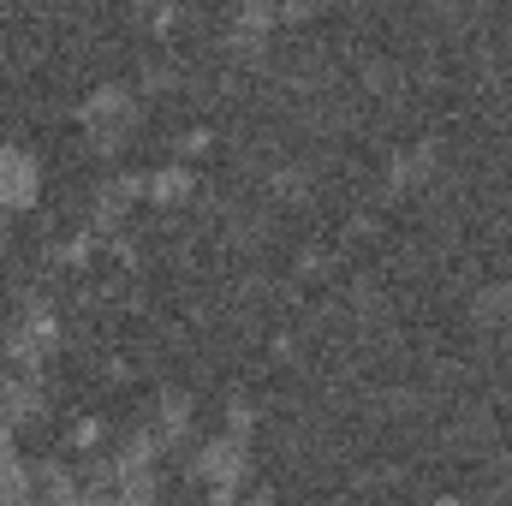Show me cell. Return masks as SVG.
<instances>
[{
  "label": "cell",
  "instance_id": "6da1fadb",
  "mask_svg": "<svg viewBox=\"0 0 512 506\" xmlns=\"http://www.w3.org/2000/svg\"><path fill=\"white\" fill-rule=\"evenodd\" d=\"M137 90L126 84H102V90H90V102L78 108V126L90 137V149L96 155H114V149H126L131 137H137Z\"/></svg>",
  "mask_w": 512,
  "mask_h": 506
},
{
  "label": "cell",
  "instance_id": "7a4b0ae2",
  "mask_svg": "<svg viewBox=\"0 0 512 506\" xmlns=\"http://www.w3.org/2000/svg\"><path fill=\"white\" fill-rule=\"evenodd\" d=\"M191 471H197V483H209V489H239V483L251 477V441H239V435H209V441L197 447Z\"/></svg>",
  "mask_w": 512,
  "mask_h": 506
},
{
  "label": "cell",
  "instance_id": "3957f363",
  "mask_svg": "<svg viewBox=\"0 0 512 506\" xmlns=\"http://www.w3.org/2000/svg\"><path fill=\"white\" fill-rule=\"evenodd\" d=\"M42 197V161L18 143H0V215H18Z\"/></svg>",
  "mask_w": 512,
  "mask_h": 506
},
{
  "label": "cell",
  "instance_id": "277c9868",
  "mask_svg": "<svg viewBox=\"0 0 512 506\" xmlns=\"http://www.w3.org/2000/svg\"><path fill=\"white\" fill-rule=\"evenodd\" d=\"M435 143H417L411 155H393V167H387V179H393V191H417L429 173H435Z\"/></svg>",
  "mask_w": 512,
  "mask_h": 506
},
{
  "label": "cell",
  "instance_id": "5b68a950",
  "mask_svg": "<svg viewBox=\"0 0 512 506\" xmlns=\"http://www.w3.org/2000/svg\"><path fill=\"white\" fill-rule=\"evenodd\" d=\"M191 191H197V179H191V167H179V161H167V167L149 173V197H155L161 209H179Z\"/></svg>",
  "mask_w": 512,
  "mask_h": 506
},
{
  "label": "cell",
  "instance_id": "8992f818",
  "mask_svg": "<svg viewBox=\"0 0 512 506\" xmlns=\"http://www.w3.org/2000/svg\"><path fill=\"white\" fill-rule=\"evenodd\" d=\"M471 316L483 328H512V286H483L477 304H471Z\"/></svg>",
  "mask_w": 512,
  "mask_h": 506
},
{
  "label": "cell",
  "instance_id": "52a82bcc",
  "mask_svg": "<svg viewBox=\"0 0 512 506\" xmlns=\"http://www.w3.org/2000/svg\"><path fill=\"white\" fill-rule=\"evenodd\" d=\"M161 501V471H120V506H155Z\"/></svg>",
  "mask_w": 512,
  "mask_h": 506
},
{
  "label": "cell",
  "instance_id": "ba28073f",
  "mask_svg": "<svg viewBox=\"0 0 512 506\" xmlns=\"http://www.w3.org/2000/svg\"><path fill=\"white\" fill-rule=\"evenodd\" d=\"M251 429H256V405L245 399V393H233V399H227V429H221V435H239V441H251Z\"/></svg>",
  "mask_w": 512,
  "mask_h": 506
},
{
  "label": "cell",
  "instance_id": "9c48e42d",
  "mask_svg": "<svg viewBox=\"0 0 512 506\" xmlns=\"http://www.w3.org/2000/svg\"><path fill=\"white\" fill-rule=\"evenodd\" d=\"M173 84H179V72H173V66H161V60H149V66H143V90H173Z\"/></svg>",
  "mask_w": 512,
  "mask_h": 506
},
{
  "label": "cell",
  "instance_id": "30bf717a",
  "mask_svg": "<svg viewBox=\"0 0 512 506\" xmlns=\"http://www.w3.org/2000/svg\"><path fill=\"white\" fill-rule=\"evenodd\" d=\"M102 429H108L102 417H84V423L72 429V441H78V447H96V441H102Z\"/></svg>",
  "mask_w": 512,
  "mask_h": 506
},
{
  "label": "cell",
  "instance_id": "8fae6325",
  "mask_svg": "<svg viewBox=\"0 0 512 506\" xmlns=\"http://www.w3.org/2000/svg\"><path fill=\"white\" fill-rule=\"evenodd\" d=\"M209 143H215V137H209V131H191V137H185V155H203V149H209Z\"/></svg>",
  "mask_w": 512,
  "mask_h": 506
},
{
  "label": "cell",
  "instance_id": "7c38bea8",
  "mask_svg": "<svg viewBox=\"0 0 512 506\" xmlns=\"http://www.w3.org/2000/svg\"><path fill=\"white\" fill-rule=\"evenodd\" d=\"M6 227H12V215H0V251H6Z\"/></svg>",
  "mask_w": 512,
  "mask_h": 506
},
{
  "label": "cell",
  "instance_id": "4fadbf2b",
  "mask_svg": "<svg viewBox=\"0 0 512 506\" xmlns=\"http://www.w3.org/2000/svg\"><path fill=\"white\" fill-rule=\"evenodd\" d=\"M435 506H459V501H435Z\"/></svg>",
  "mask_w": 512,
  "mask_h": 506
}]
</instances>
